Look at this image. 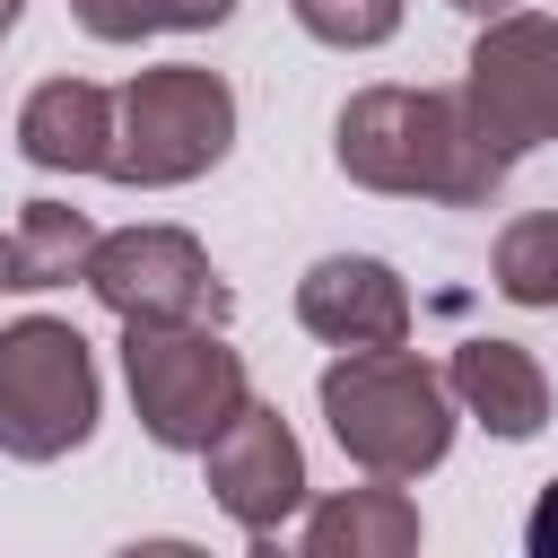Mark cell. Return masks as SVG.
I'll return each instance as SVG.
<instances>
[{
	"label": "cell",
	"mask_w": 558,
	"mask_h": 558,
	"mask_svg": "<svg viewBox=\"0 0 558 558\" xmlns=\"http://www.w3.org/2000/svg\"><path fill=\"white\" fill-rule=\"evenodd\" d=\"M331 166L357 192L488 209L514 157L471 122L462 87H357L331 122Z\"/></svg>",
	"instance_id": "cell-1"
},
{
	"label": "cell",
	"mask_w": 558,
	"mask_h": 558,
	"mask_svg": "<svg viewBox=\"0 0 558 558\" xmlns=\"http://www.w3.org/2000/svg\"><path fill=\"white\" fill-rule=\"evenodd\" d=\"M331 445L366 480H418L453 453V384L410 349H340L314 384Z\"/></svg>",
	"instance_id": "cell-2"
},
{
	"label": "cell",
	"mask_w": 558,
	"mask_h": 558,
	"mask_svg": "<svg viewBox=\"0 0 558 558\" xmlns=\"http://www.w3.org/2000/svg\"><path fill=\"white\" fill-rule=\"evenodd\" d=\"M235 148V87L201 61H157L113 87V157L105 174L122 192H174L227 166Z\"/></svg>",
	"instance_id": "cell-3"
},
{
	"label": "cell",
	"mask_w": 558,
	"mask_h": 558,
	"mask_svg": "<svg viewBox=\"0 0 558 558\" xmlns=\"http://www.w3.org/2000/svg\"><path fill=\"white\" fill-rule=\"evenodd\" d=\"M105 384L96 349L61 314H17L0 323V453L9 462H61L96 436Z\"/></svg>",
	"instance_id": "cell-4"
},
{
	"label": "cell",
	"mask_w": 558,
	"mask_h": 558,
	"mask_svg": "<svg viewBox=\"0 0 558 558\" xmlns=\"http://www.w3.org/2000/svg\"><path fill=\"white\" fill-rule=\"evenodd\" d=\"M122 384H131L148 445L166 453H201L253 401L244 357L227 349L218 323H122Z\"/></svg>",
	"instance_id": "cell-5"
},
{
	"label": "cell",
	"mask_w": 558,
	"mask_h": 558,
	"mask_svg": "<svg viewBox=\"0 0 558 558\" xmlns=\"http://www.w3.org/2000/svg\"><path fill=\"white\" fill-rule=\"evenodd\" d=\"M462 105L506 157L558 140V17H541V9L488 17L462 61Z\"/></svg>",
	"instance_id": "cell-6"
},
{
	"label": "cell",
	"mask_w": 558,
	"mask_h": 558,
	"mask_svg": "<svg viewBox=\"0 0 558 558\" xmlns=\"http://www.w3.org/2000/svg\"><path fill=\"white\" fill-rule=\"evenodd\" d=\"M87 296L113 323H227V279L183 227H113L87 253Z\"/></svg>",
	"instance_id": "cell-7"
},
{
	"label": "cell",
	"mask_w": 558,
	"mask_h": 558,
	"mask_svg": "<svg viewBox=\"0 0 558 558\" xmlns=\"http://www.w3.org/2000/svg\"><path fill=\"white\" fill-rule=\"evenodd\" d=\"M201 471H209V497H218V514L253 541V549H270L296 514H305V445H296V427L270 410V401H244L209 445H201Z\"/></svg>",
	"instance_id": "cell-8"
},
{
	"label": "cell",
	"mask_w": 558,
	"mask_h": 558,
	"mask_svg": "<svg viewBox=\"0 0 558 558\" xmlns=\"http://www.w3.org/2000/svg\"><path fill=\"white\" fill-rule=\"evenodd\" d=\"M296 323L323 349H401L410 340V288L375 253H323L296 279Z\"/></svg>",
	"instance_id": "cell-9"
},
{
	"label": "cell",
	"mask_w": 558,
	"mask_h": 558,
	"mask_svg": "<svg viewBox=\"0 0 558 558\" xmlns=\"http://www.w3.org/2000/svg\"><path fill=\"white\" fill-rule=\"evenodd\" d=\"M445 384H453V410H471L497 445H532L549 427V375L523 340H462L445 357Z\"/></svg>",
	"instance_id": "cell-10"
},
{
	"label": "cell",
	"mask_w": 558,
	"mask_h": 558,
	"mask_svg": "<svg viewBox=\"0 0 558 558\" xmlns=\"http://www.w3.org/2000/svg\"><path fill=\"white\" fill-rule=\"evenodd\" d=\"M17 157L44 174H105L113 157V87L96 78H44L17 105Z\"/></svg>",
	"instance_id": "cell-11"
},
{
	"label": "cell",
	"mask_w": 558,
	"mask_h": 558,
	"mask_svg": "<svg viewBox=\"0 0 558 558\" xmlns=\"http://www.w3.org/2000/svg\"><path fill=\"white\" fill-rule=\"evenodd\" d=\"M427 541L418 506L401 497V480H366V488H331L323 506H305L296 549L305 558H410Z\"/></svg>",
	"instance_id": "cell-12"
},
{
	"label": "cell",
	"mask_w": 558,
	"mask_h": 558,
	"mask_svg": "<svg viewBox=\"0 0 558 558\" xmlns=\"http://www.w3.org/2000/svg\"><path fill=\"white\" fill-rule=\"evenodd\" d=\"M9 253H17V288H70L87 279V253H96V218L70 209V201H26V218L9 227Z\"/></svg>",
	"instance_id": "cell-13"
},
{
	"label": "cell",
	"mask_w": 558,
	"mask_h": 558,
	"mask_svg": "<svg viewBox=\"0 0 558 558\" xmlns=\"http://www.w3.org/2000/svg\"><path fill=\"white\" fill-rule=\"evenodd\" d=\"M488 279L506 305H558V209H523L497 227V253H488Z\"/></svg>",
	"instance_id": "cell-14"
},
{
	"label": "cell",
	"mask_w": 558,
	"mask_h": 558,
	"mask_svg": "<svg viewBox=\"0 0 558 558\" xmlns=\"http://www.w3.org/2000/svg\"><path fill=\"white\" fill-rule=\"evenodd\" d=\"M70 17L96 44H148V35H209L235 17V0H70Z\"/></svg>",
	"instance_id": "cell-15"
},
{
	"label": "cell",
	"mask_w": 558,
	"mask_h": 558,
	"mask_svg": "<svg viewBox=\"0 0 558 558\" xmlns=\"http://www.w3.org/2000/svg\"><path fill=\"white\" fill-rule=\"evenodd\" d=\"M288 17L331 52H375L401 35V0H288Z\"/></svg>",
	"instance_id": "cell-16"
},
{
	"label": "cell",
	"mask_w": 558,
	"mask_h": 558,
	"mask_svg": "<svg viewBox=\"0 0 558 558\" xmlns=\"http://www.w3.org/2000/svg\"><path fill=\"white\" fill-rule=\"evenodd\" d=\"M523 549H532V558H558V480L532 497V514H523Z\"/></svg>",
	"instance_id": "cell-17"
},
{
	"label": "cell",
	"mask_w": 558,
	"mask_h": 558,
	"mask_svg": "<svg viewBox=\"0 0 558 558\" xmlns=\"http://www.w3.org/2000/svg\"><path fill=\"white\" fill-rule=\"evenodd\" d=\"M445 9H462V17H480V26H488V17H506V9H523V0H445Z\"/></svg>",
	"instance_id": "cell-18"
},
{
	"label": "cell",
	"mask_w": 558,
	"mask_h": 558,
	"mask_svg": "<svg viewBox=\"0 0 558 558\" xmlns=\"http://www.w3.org/2000/svg\"><path fill=\"white\" fill-rule=\"evenodd\" d=\"M0 288H17V253H9V235H0Z\"/></svg>",
	"instance_id": "cell-19"
},
{
	"label": "cell",
	"mask_w": 558,
	"mask_h": 558,
	"mask_svg": "<svg viewBox=\"0 0 558 558\" xmlns=\"http://www.w3.org/2000/svg\"><path fill=\"white\" fill-rule=\"evenodd\" d=\"M17 9H26V0H0V35H9V26H17Z\"/></svg>",
	"instance_id": "cell-20"
}]
</instances>
